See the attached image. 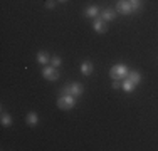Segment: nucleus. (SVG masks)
<instances>
[{"label":"nucleus","instance_id":"nucleus-18","mask_svg":"<svg viewBox=\"0 0 158 151\" xmlns=\"http://www.w3.org/2000/svg\"><path fill=\"white\" fill-rule=\"evenodd\" d=\"M113 89H119V88H121V82H119L118 81V79H113Z\"/></svg>","mask_w":158,"mask_h":151},{"label":"nucleus","instance_id":"nucleus-8","mask_svg":"<svg viewBox=\"0 0 158 151\" xmlns=\"http://www.w3.org/2000/svg\"><path fill=\"white\" fill-rule=\"evenodd\" d=\"M93 71H94V66H93L91 60H84V62H81V74L82 76H91Z\"/></svg>","mask_w":158,"mask_h":151},{"label":"nucleus","instance_id":"nucleus-14","mask_svg":"<svg viewBox=\"0 0 158 151\" xmlns=\"http://www.w3.org/2000/svg\"><path fill=\"white\" fill-rule=\"evenodd\" d=\"M0 123H2V126H5V128H9V126H12V116L10 114H7V112H2V118H0Z\"/></svg>","mask_w":158,"mask_h":151},{"label":"nucleus","instance_id":"nucleus-9","mask_svg":"<svg viewBox=\"0 0 158 151\" xmlns=\"http://www.w3.org/2000/svg\"><path fill=\"white\" fill-rule=\"evenodd\" d=\"M98 14H101L99 12V7H98V5H89V7H86V10H84V15L88 18H96Z\"/></svg>","mask_w":158,"mask_h":151},{"label":"nucleus","instance_id":"nucleus-19","mask_svg":"<svg viewBox=\"0 0 158 151\" xmlns=\"http://www.w3.org/2000/svg\"><path fill=\"white\" fill-rule=\"evenodd\" d=\"M57 2H62V3H66V2H67V0H57Z\"/></svg>","mask_w":158,"mask_h":151},{"label":"nucleus","instance_id":"nucleus-13","mask_svg":"<svg viewBox=\"0 0 158 151\" xmlns=\"http://www.w3.org/2000/svg\"><path fill=\"white\" fill-rule=\"evenodd\" d=\"M25 121H27L29 126H37L39 124V116H37V112H29Z\"/></svg>","mask_w":158,"mask_h":151},{"label":"nucleus","instance_id":"nucleus-4","mask_svg":"<svg viewBox=\"0 0 158 151\" xmlns=\"http://www.w3.org/2000/svg\"><path fill=\"white\" fill-rule=\"evenodd\" d=\"M42 77L47 81H57L59 79V71L54 66H44L42 67Z\"/></svg>","mask_w":158,"mask_h":151},{"label":"nucleus","instance_id":"nucleus-3","mask_svg":"<svg viewBox=\"0 0 158 151\" xmlns=\"http://www.w3.org/2000/svg\"><path fill=\"white\" fill-rule=\"evenodd\" d=\"M76 99L77 97L71 96V94H62L57 99V108L62 109V111H69V109H73L76 106Z\"/></svg>","mask_w":158,"mask_h":151},{"label":"nucleus","instance_id":"nucleus-15","mask_svg":"<svg viewBox=\"0 0 158 151\" xmlns=\"http://www.w3.org/2000/svg\"><path fill=\"white\" fill-rule=\"evenodd\" d=\"M61 64H62V59L59 57V55H51V66L61 67Z\"/></svg>","mask_w":158,"mask_h":151},{"label":"nucleus","instance_id":"nucleus-17","mask_svg":"<svg viewBox=\"0 0 158 151\" xmlns=\"http://www.w3.org/2000/svg\"><path fill=\"white\" fill-rule=\"evenodd\" d=\"M56 7V0H46V9L52 10Z\"/></svg>","mask_w":158,"mask_h":151},{"label":"nucleus","instance_id":"nucleus-10","mask_svg":"<svg viewBox=\"0 0 158 151\" xmlns=\"http://www.w3.org/2000/svg\"><path fill=\"white\" fill-rule=\"evenodd\" d=\"M101 18H104L106 22L114 20V18H116V10L114 9H104V10H101Z\"/></svg>","mask_w":158,"mask_h":151},{"label":"nucleus","instance_id":"nucleus-12","mask_svg":"<svg viewBox=\"0 0 158 151\" xmlns=\"http://www.w3.org/2000/svg\"><path fill=\"white\" fill-rule=\"evenodd\" d=\"M121 88H123V91H125V92H128V94H130V92H133V91H135V88H136V84H133V82H131L130 81V79H123V82H121Z\"/></svg>","mask_w":158,"mask_h":151},{"label":"nucleus","instance_id":"nucleus-6","mask_svg":"<svg viewBox=\"0 0 158 151\" xmlns=\"http://www.w3.org/2000/svg\"><path fill=\"white\" fill-rule=\"evenodd\" d=\"M93 29H94L98 34L108 32V24H106V20H104V18H94V22H93Z\"/></svg>","mask_w":158,"mask_h":151},{"label":"nucleus","instance_id":"nucleus-5","mask_svg":"<svg viewBox=\"0 0 158 151\" xmlns=\"http://www.w3.org/2000/svg\"><path fill=\"white\" fill-rule=\"evenodd\" d=\"M116 12L121 15H130L133 14V7H131L130 0H119L118 5H116Z\"/></svg>","mask_w":158,"mask_h":151},{"label":"nucleus","instance_id":"nucleus-16","mask_svg":"<svg viewBox=\"0 0 158 151\" xmlns=\"http://www.w3.org/2000/svg\"><path fill=\"white\" fill-rule=\"evenodd\" d=\"M131 7H133V12H138L141 9V0H130Z\"/></svg>","mask_w":158,"mask_h":151},{"label":"nucleus","instance_id":"nucleus-7","mask_svg":"<svg viewBox=\"0 0 158 151\" xmlns=\"http://www.w3.org/2000/svg\"><path fill=\"white\" fill-rule=\"evenodd\" d=\"M37 62H39L40 66H47V64L51 62V54L46 51H39L37 52Z\"/></svg>","mask_w":158,"mask_h":151},{"label":"nucleus","instance_id":"nucleus-1","mask_svg":"<svg viewBox=\"0 0 158 151\" xmlns=\"http://www.w3.org/2000/svg\"><path fill=\"white\" fill-rule=\"evenodd\" d=\"M128 66L126 64H123V62H118V64H114V66L111 67V71H110V76H111V79H118V81H123V79L128 76Z\"/></svg>","mask_w":158,"mask_h":151},{"label":"nucleus","instance_id":"nucleus-2","mask_svg":"<svg viewBox=\"0 0 158 151\" xmlns=\"http://www.w3.org/2000/svg\"><path fill=\"white\" fill-rule=\"evenodd\" d=\"M84 92V86L81 82H73V84H66L64 88H61V94H71L74 97H81Z\"/></svg>","mask_w":158,"mask_h":151},{"label":"nucleus","instance_id":"nucleus-11","mask_svg":"<svg viewBox=\"0 0 158 151\" xmlns=\"http://www.w3.org/2000/svg\"><path fill=\"white\" fill-rule=\"evenodd\" d=\"M126 79H130L133 84L138 86V84L141 82V74L138 72V71H130V72H128V76H126Z\"/></svg>","mask_w":158,"mask_h":151}]
</instances>
